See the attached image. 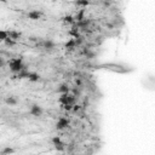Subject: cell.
Segmentation results:
<instances>
[{"label": "cell", "mask_w": 155, "mask_h": 155, "mask_svg": "<svg viewBox=\"0 0 155 155\" xmlns=\"http://www.w3.org/2000/svg\"><path fill=\"white\" fill-rule=\"evenodd\" d=\"M9 67H10V70L14 74H17L19 73L21 70H23L24 68H27L23 61H22V58H14V60H11L10 63H9Z\"/></svg>", "instance_id": "6da1fadb"}, {"label": "cell", "mask_w": 155, "mask_h": 155, "mask_svg": "<svg viewBox=\"0 0 155 155\" xmlns=\"http://www.w3.org/2000/svg\"><path fill=\"white\" fill-rule=\"evenodd\" d=\"M75 97L76 96L70 95V92L69 93H62L61 97H60V99H58V102L62 105H65V104H73V105H75Z\"/></svg>", "instance_id": "7a4b0ae2"}, {"label": "cell", "mask_w": 155, "mask_h": 155, "mask_svg": "<svg viewBox=\"0 0 155 155\" xmlns=\"http://www.w3.org/2000/svg\"><path fill=\"white\" fill-rule=\"evenodd\" d=\"M51 142H52V144L55 146V148H56L58 151H64V149H65V146H64V143L62 142L61 137H58V136H55V137H52Z\"/></svg>", "instance_id": "3957f363"}, {"label": "cell", "mask_w": 155, "mask_h": 155, "mask_svg": "<svg viewBox=\"0 0 155 155\" xmlns=\"http://www.w3.org/2000/svg\"><path fill=\"white\" fill-rule=\"evenodd\" d=\"M29 114L32 116H35V118H39L42 115V108L39 105V104H33L29 109Z\"/></svg>", "instance_id": "277c9868"}, {"label": "cell", "mask_w": 155, "mask_h": 155, "mask_svg": "<svg viewBox=\"0 0 155 155\" xmlns=\"http://www.w3.org/2000/svg\"><path fill=\"white\" fill-rule=\"evenodd\" d=\"M68 125H69V120H68L67 118L62 116V118H60L58 121H57L56 128H57V130H64L65 127H68Z\"/></svg>", "instance_id": "5b68a950"}, {"label": "cell", "mask_w": 155, "mask_h": 155, "mask_svg": "<svg viewBox=\"0 0 155 155\" xmlns=\"http://www.w3.org/2000/svg\"><path fill=\"white\" fill-rule=\"evenodd\" d=\"M27 17L29 19H32V21H38V19H40L42 17V12H41V11H39V10H34V11H30V12H28Z\"/></svg>", "instance_id": "8992f818"}, {"label": "cell", "mask_w": 155, "mask_h": 155, "mask_svg": "<svg viewBox=\"0 0 155 155\" xmlns=\"http://www.w3.org/2000/svg\"><path fill=\"white\" fill-rule=\"evenodd\" d=\"M38 45H40L42 49H45V50H52L55 49V42L52 40H42L41 42H39Z\"/></svg>", "instance_id": "52a82bcc"}, {"label": "cell", "mask_w": 155, "mask_h": 155, "mask_svg": "<svg viewBox=\"0 0 155 155\" xmlns=\"http://www.w3.org/2000/svg\"><path fill=\"white\" fill-rule=\"evenodd\" d=\"M57 92L58 93H69L70 92V88H69V86L67 85V84H61L60 86H58V88H57Z\"/></svg>", "instance_id": "ba28073f"}, {"label": "cell", "mask_w": 155, "mask_h": 155, "mask_svg": "<svg viewBox=\"0 0 155 155\" xmlns=\"http://www.w3.org/2000/svg\"><path fill=\"white\" fill-rule=\"evenodd\" d=\"M5 103L7 105H16L18 103V99L15 96H9V97L5 98Z\"/></svg>", "instance_id": "9c48e42d"}, {"label": "cell", "mask_w": 155, "mask_h": 155, "mask_svg": "<svg viewBox=\"0 0 155 155\" xmlns=\"http://www.w3.org/2000/svg\"><path fill=\"white\" fill-rule=\"evenodd\" d=\"M39 79H40V75L35 72H30L28 75V80L30 83H37V81H39Z\"/></svg>", "instance_id": "30bf717a"}, {"label": "cell", "mask_w": 155, "mask_h": 155, "mask_svg": "<svg viewBox=\"0 0 155 155\" xmlns=\"http://www.w3.org/2000/svg\"><path fill=\"white\" fill-rule=\"evenodd\" d=\"M9 37L11 39H14V40H17V39H19L22 37V34L19 32H16V30H10L9 32Z\"/></svg>", "instance_id": "8fae6325"}, {"label": "cell", "mask_w": 155, "mask_h": 155, "mask_svg": "<svg viewBox=\"0 0 155 155\" xmlns=\"http://www.w3.org/2000/svg\"><path fill=\"white\" fill-rule=\"evenodd\" d=\"M78 45L76 44V40L75 39H70L67 44H65V49H68V50H73V49H75V46Z\"/></svg>", "instance_id": "7c38bea8"}, {"label": "cell", "mask_w": 155, "mask_h": 155, "mask_svg": "<svg viewBox=\"0 0 155 155\" xmlns=\"http://www.w3.org/2000/svg\"><path fill=\"white\" fill-rule=\"evenodd\" d=\"M4 44L7 46V47H12V46H15L16 45V40H14V39H11L10 37L4 41Z\"/></svg>", "instance_id": "4fadbf2b"}, {"label": "cell", "mask_w": 155, "mask_h": 155, "mask_svg": "<svg viewBox=\"0 0 155 155\" xmlns=\"http://www.w3.org/2000/svg\"><path fill=\"white\" fill-rule=\"evenodd\" d=\"M7 38H9V32H6V30H0V41L4 42Z\"/></svg>", "instance_id": "5bb4252c"}, {"label": "cell", "mask_w": 155, "mask_h": 155, "mask_svg": "<svg viewBox=\"0 0 155 155\" xmlns=\"http://www.w3.org/2000/svg\"><path fill=\"white\" fill-rule=\"evenodd\" d=\"M62 19H63L64 23H68V24H73L75 22V18H73L72 16H64Z\"/></svg>", "instance_id": "9a60e30c"}, {"label": "cell", "mask_w": 155, "mask_h": 155, "mask_svg": "<svg viewBox=\"0 0 155 155\" xmlns=\"http://www.w3.org/2000/svg\"><path fill=\"white\" fill-rule=\"evenodd\" d=\"M12 153H15V150L12 149V148H4L1 151H0V155H7V154H12Z\"/></svg>", "instance_id": "2e32d148"}, {"label": "cell", "mask_w": 155, "mask_h": 155, "mask_svg": "<svg viewBox=\"0 0 155 155\" xmlns=\"http://www.w3.org/2000/svg\"><path fill=\"white\" fill-rule=\"evenodd\" d=\"M88 4H90V0H76V5H78V6L85 7V6H87Z\"/></svg>", "instance_id": "e0dca14e"}, {"label": "cell", "mask_w": 155, "mask_h": 155, "mask_svg": "<svg viewBox=\"0 0 155 155\" xmlns=\"http://www.w3.org/2000/svg\"><path fill=\"white\" fill-rule=\"evenodd\" d=\"M84 19H85V17H84V11L81 10L80 12L75 16V21H78V22H81V21H84Z\"/></svg>", "instance_id": "ac0fdd59"}, {"label": "cell", "mask_w": 155, "mask_h": 155, "mask_svg": "<svg viewBox=\"0 0 155 155\" xmlns=\"http://www.w3.org/2000/svg\"><path fill=\"white\" fill-rule=\"evenodd\" d=\"M0 1H1V3H6V1H7V0H0Z\"/></svg>", "instance_id": "d6986e66"}]
</instances>
